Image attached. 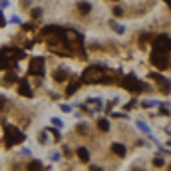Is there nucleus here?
<instances>
[{"mask_svg": "<svg viewBox=\"0 0 171 171\" xmlns=\"http://www.w3.org/2000/svg\"><path fill=\"white\" fill-rule=\"evenodd\" d=\"M137 127H139L143 133H147V135H149V126H145L143 122H137Z\"/></svg>", "mask_w": 171, "mask_h": 171, "instance_id": "obj_15", "label": "nucleus"}, {"mask_svg": "<svg viewBox=\"0 0 171 171\" xmlns=\"http://www.w3.org/2000/svg\"><path fill=\"white\" fill-rule=\"evenodd\" d=\"M153 48H155L157 52H167V50H169V36L167 34L157 36L155 42H153Z\"/></svg>", "mask_w": 171, "mask_h": 171, "instance_id": "obj_4", "label": "nucleus"}, {"mask_svg": "<svg viewBox=\"0 0 171 171\" xmlns=\"http://www.w3.org/2000/svg\"><path fill=\"white\" fill-rule=\"evenodd\" d=\"M153 106H157L155 99H145V102H143V107H153Z\"/></svg>", "mask_w": 171, "mask_h": 171, "instance_id": "obj_16", "label": "nucleus"}, {"mask_svg": "<svg viewBox=\"0 0 171 171\" xmlns=\"http://www.w3.org/2000/svg\"><path fill=\"white\" fill-rule=\"evenodd\" d=\"M122 14H123L122 8H114V16H122Z\"/></svg>", "mask_w": 171, "mask_h": 171, "instance_id": "obj_23", "label": "nucleus"}, {"mask_svg": "<svg viewBox=\"0 0 171 171\" xmlns=\"http://www.w3.org/2000/svg\"><path fill=\"white\" fill-rule=\"evenodd\" d=\"M153 165H155V167H163V159H161V157H155V159H153Z\"/></svg>", "mask_w": 171, "mask_h": 171, "instance_id": "obj_19", "label": "nucleus"}, {"mask_svg": "<svg viewBox=\"0 0 171 171\" xmlns=\"http://www.w3.org/2000/svg\"><path fill=\"white\" fill-rule=\"evenodd\" d=\"M151 62L157 66L159 70H165L169 66V62H167V52H157V50H153V54H151Z\"/></svg>", "mask_w": 171, "mask_h": 171, "instance_id": "obj_2", "label": "nucleus"}, {"mask_svg": "<svg viewBox=\"0 0 171 171\" xmlns=\"http://www.w3.org/2000/svg\"><path fill=\"white\" fill-rule=\"evenodd\" d=\"M111 28H114V30L118 32V34H123V32H126V30H123V26H122V24H115V22H111Z\"/></svg>", "mask_w": 171, "mask_h": 171, "instance_id": "obj_14", "label": "nucleus"}, {"mask_svg": "<svg viewBox=\"0 0 171 171\" xmlns=\"http://www.w3.org/2000/svg\"><path fill=\"white\" fill-rule=\"evenodd\" d=\"M32 74H38V76H44V60L42 58H34L32 60V66H30Z\"/></svg>", "mask_w": 171, "mask_h": 171, "instance_id": "obj_5", "label": "nucleus"}, {"mask_svg": "<svg viewBox=\"0 0 171 171\" xmlns=\"http://www.w3.org/2000/svg\"><path fill=\"white\" fill-rule=\"evenodd\" d=\"M62 111H64V114H70V111H72V106H70V103H62Z\"/></svg>", "mask_w": 171, "mask_h": 171, "instance_id": "obj_17", "label": "nucleus"}, {"mask_svg": "<svg viewBox=\"0 0 171 171\" xmlns=\"http://www.w3.org/2000/svg\"><path fill=\"white\" fill-rule=\"evenodd\" d=\"M161 114H165V115H169V110H167V106H161Z\"/></svg>", "mask_w": 171, "mask_h": 171, "instance_id": "obj_25", "label": "nucleus"}, {"mask_svg": "<svg viewBox=\"0 0 171 171\" xmlns=\"http://www.w3.org/2000/svg\"><path fill=\"white\" fill-rule=\"evenodd\" d=\"M80 87V82H74V84H70L68 87H66V95H72V94H76V90Z\"/></svg>", "mask_w": 171, "mask_h": 171, "instance_id": "obj_9", "label": "nucleus"}, {"mask_svg": "<svg viewBox=\"0 0 171 171\" xmlns=\"http://www.w3.org/2000/svg\"><path fill=\"white\" fill-rule=\"evenodd\" d=\"M4 131H6V145H8V147L14 145V143H22V141L26 139V135H24L18 127H14V126H6V127H4Z\"/></svg>", "mask_w": 171, "mask_h": 171, "instance_id": "obj_1", "label": "nucleus"}, {"mask_svg": "<svg viewBox=\"0 0 171 171\" xmlns=\"http://www.w3.org/2000/svg\"><path fill=\"white\" fill-rule=\"evenodd\" d=\"M6 24V20H4V16H2V12H0V26H4Z\"/></svg>", "mask_w": 171, "mask_h": 171, "instance_id": "obj_26", "label": "nucleus"}, {"mask_svg": "<svg viewBox=\"0 0 171 171\" xmlns=\"http://www.w3.org/2000/svg\"><path fill=\"white\" fill-rule=\"evenodd\" d=\"M28 171H42V163H40V161H30Z\"/></svg>", "mask_w": 171, "mask_h": 171, "instance_id": "obj_11", "label": "nucleus"}, {"mask_svg": "<svg viewBox=\"0 0 171 171\" xmlns=\"http://www.w3.org/2000/svg\"><path fill=\"white\" fill-rule=\"evenodd\" d=\"M123 86H126L127 90H131V91H139V90H143V84H141V82L137 80L133 74H131V76H127L126 80H123Z\"/></svg>", "mask_w": 171, "mask_h": 171, "instance_id": "obj_3", "label": "nucleus"}, {"mask_svg": "<svg viewBox=\"0 0 171 171\" xmlns=\"http://www.w3.org/2000/svg\"><path fill=\"white\" fill-rule=\"evenodd\" d=\"M98 129L107 131V129H110V122H107V119H98Z\"/></svg>", "mask_w": 171, "mask_h": 171, "instance_id": "obj_10", "label": "nucleus"}, {"mask_svg": "<svg viewBox=\"0 0 171 171\" xmlns=\"http://www.w3.org/2000/svg\"><path fill=\"white\" fill-rule=\"evenodd\" d=\"M18 90H20V94H22V95H26V98H32V87L28 86V80H26V78H22V80H20Z\"/></svg>", "mask_w": 171, "mask_h": 171, "instance_id": "obj_6", "label": "nucleus"}, {"mask_svg": "<svg viewBox=\"0 0 171 171\" xmlns=\"http://www.w3.org/2000/svg\"><path fill=\"white\" fill-rule=\"evenodd\" d=\"M0 8H2V10H4V8H8V0H0Z\"/></svg>", "mask_w": 171, "mask_h": 171, "instance_id": "obj_24", "label": "nucleus"}, {"mask_svg": "<svg viewBox=\"0 0 171 171\" xmlns=\"http://www.w3.org/2000/svg\"><path fill=\"white\" fill-rule=\"evenodd\" d=\"M66 78H68V76H66V72H64V70H58V72L54 74V80H56V82H64Z\"/></svg>", "mask_w": 171, "mask_h": 171, "instance_id": "obj_12", "label": "nucleus"}, {"mask_svg": "<svg viewBox=\"0 0 171 171\" xmlns=\"http://www.w3.org/2000/svg\"><path fill=\"white\" fill-rule=\"evenodd\" d=\"M40 16H42V10H40V8H34V10H32V18H40Z\"/></svg>", "mask_w": 171, "mask_h": 171, "instance_id": "obj_18", "label": "nucleus"}, {"mask_svg": "<svg viewBox=\"0 0 171 171\" xmlns=\"http://www.w3.org/2000/svg\"><path fill=\"white\" fill-rule=\"evenodd\" d=\"M64 155H66V157H70V155H72V149H70L68 145H66V147H64Z\"/></svg>", "mask_w": 171, "mask_h": 171, "instance_id": "obj_22", "label": "nucleus"}, {"mask_svg": "<svg viewBox=\"0 0 171 171\" xmlns=\"http://www.w3.org/2000/svg\"><path fill=\"white\" fill-rule=\"evenodd\" d=\"M78 8H80L84 14H87V12L91 10V4H90V2H80V4H78Z\"/></svg>", "mask_w": 171, "mask_h": 171, "instance_id": "obj_13", "label": "nucleus"}, {"mask_svg": "<svg viewBox=\"0 0 171 171\" xmlns=\"http://www.w3.org/2000/svg\"><path fill=\"white\" fill-rule=\"evenodd\" d=\"M60 157H62L60 153H58V151H54L52 155H50V159H52V161H60Z\"/></svg>", "mask_w": 171, "mask_h": 171, "instance_id": "obj_20", "label": "nucleus"}, {"mask_svg": "<svg viewBox=\"0 0 171 171\" xmlns=\"http://www.w3.org/2000/svg\"><path fill=\"white\" fill-rule=\"evenodd\" d=\"M111 151H114V153H118L119 157H126L127 149H126V145H122V143H114V145H111Z\"/></svg>", "mask_w": 171, "mask_h": 171, "instance_id": "obj_8", "label": "nucleus"}, {"mask_svg": "<svg viewBox=\"0 0 171 171\" xmlns=\"http://www.w3.org/2000/svg\"><path fill=\"white\" fill-rule=\"evenodd\" d=\"M114 2H118V0H114Z\"/></svg>", "mask_w": 171, "mask_h": 171, "instance_id": "obj_28", "label": "nucleus"}, {"mask_svg": "<svg viewBox=\"0 0 171 171\" xmlns=\"http://www.w3.org/2000/svg\"><path fill=\"white\" fill-rule=\"evenodd\" d=\"M52 123H54L56 127H62V126H64V123H62V119H58V118H52Z\"/></svg>", "mask_w": 171, "mask_h": 171, "instance_id": "obj_21", "label": "nucleus"}, {"mask_svg": "<svg viewBox=\"0 0 171 171\" xmlns=\"http://www.w3.org/2000/svg\"><path fill=\"white\" fill-rule=\"evenodd\" d=\"M76 153H78V157H80V161H84V163H90V151H87L86 147H78Z\"/></svg>", "mask_w": 171, "mask_h": 171, "instance_id": "obj_7", "label": "nucleus"}, {"mask_svg": "<svg viewBox=\"0 0 171 171\" xmlns=\"http://www.w3.org/2000/svg\"><path fill=\"white\" fill-rule=\"evenodd\" d=\"M90 171H103V169H102V167H98V165H91V169H90Z\"/></svg>", "mask_w": 171, "mask_h": 171, "instance_id": "obj_27", "label": "nucleus"}]
</instances>
